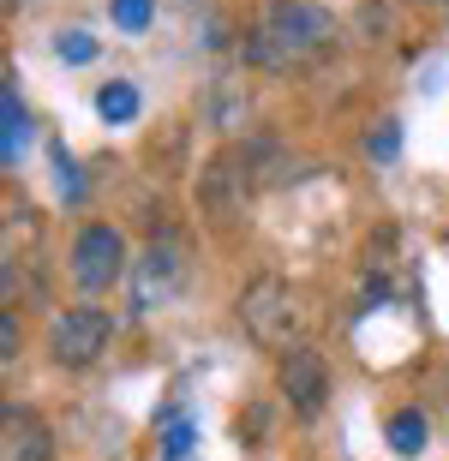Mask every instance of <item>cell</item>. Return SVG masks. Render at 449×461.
<instances>
[{
  "mask_svg": "<svg viewBox=\"0 0 449 461\" xmlns=\"http://www.w3.org/2000/svg\"><path fill=\"white\" fill-rule=\"evenodd\" d=\"M336 49V13L311 0H270L258 31L246 36V60L258 72H294Z\"/></svg>",
  "mask_w": 449,
  "mask_h": 461,
  "instance_id": "6da1fadb",
  "label": "cell"
},
{
  "mask_svg": "<svg viewBox=\"0 0 449 461\" xmlns=\"http://www.w3.org/2000/svg\"><path fill=\"white\" fill-rule=\"evenodd\" d=\"M240 324L258 348L294 354L311 318H306V300H300V288L288 276H258V282H246V294H240Z\"/></svg>",
  "mask_w": 449,
  "mask_h": 461,
  "instance_id": "7a4b0ae2",
  "label": "cell"
},
{
  "mask_svg": "<svg viewBox=\"0 0 449 461\" xmlns=\"http://www.w3.org/2000/svg\"><path fill=\"white\" fill-rule=\"evenodd\" d=\"M108 336H114V318H108L103 306H67L49 324V359L67 366V372H85V366L103 359Z\"/></svg>",
  "mask_w": 449,
  "mask_h": 461,
  "instance_id": "3957f363",
  "label": "cell"
},
{
  "mask_svg": "<svg viewBox=\"0 0 449 461\" xmlns=\"http://www.w3.org/2000/svg\"><path fill=\"white\" fill-rule=\"evenodd\" d=\"M126 276V240L114 234L108 222H90L72 246V282L85 294H108Z\"/></svg>",
  "mask_w": 449,
  "mask_h": 461,
  "instance_id": "277c9868",
  "label": "cell"
},
{
  "mask_svg": "<svg viewBox=\"0 0 449 461\" xmlns=\"http://www.w3.org/2000/svg\"><path fill=\"white\" fill-rule=\"evenodd\" d=\"M258 192V180H252V168H246V150H222L210 156L204 174H198V204H204V216H216V222H228V216H240V204Z\"/></svg>",
  "mask_w": 449,
  "mask_h": 461,
  "instance_id": "5b68a950",
  "label": "cell"
},
{
  "mask_svg": "<svg viewBox=\"0 0 449 461\" xmlns=\"http://www.w3.org/2000/svg\"><path fill=\"white\" fill-rule=\"evenodd\" d=\"M282 395H288L306 420L329 402V366H324L318 348H294V354H282Z\"/></svg>",
  "mask_w": 449,
  "mask_h": 461,
  "instance_id": "8992f818",
  "label": "cell"
},
{
  "mask_svg": "<svg viewBox=\"0 0 449 461\" xmlns=\"http://www.w3.org/2000/svg\"><path fill=\"white\" fill-rule=\"evenodd\" d=\"M0 461H54V431L42 426V413L24 402H6L0 420Z\"/></svg>",
  "mask_w": 449,
  "mask_h": 461,
  "instance_id": "52a82bcc",
  "label": "cell"
},
{
  "mask_svg": "<svg viewBox=\"0 0 449 461\" xmlns=\"http://www.w3.org/2000/svg\"><path fill=\"white\" fill-rule=\"evenodd\" d=\"M174 282H180V252H174L168 240H150V252L139 258V276H132V306L139 312L162 306L174 294Z\"/></svg>",
  "mask_w": 449,
  "mask_h": 461,
  "instance_id": "ba28073f",
  "label": "cell"
},
{
  "mask_svg": "<svg viewBox=\"0 0 449 461\" xmlns=\"http://www.w3.org/2000/svg\"><path fill=\"white\" fill-rule=\"evenodd\" d=\"M0 120H6V132H0V162L18 168V156H24V144H31V114H24V103H18L13 85L0 90Z\"/></svg>",
  "mask_w": 449,
  "mask_h": 461,
  "instance_id": "9c48e42d",
  "label": "cell"
},
{
  "mask_svg": "<svg viewBox=\"0 0 449 461\" xmlns=\"http://www.w3.org/2000/svg\"><path fill=\"white\" fill-rule=\"evenodd\" d=\"M383 438H390L396 456H419V449H426V413L419 408H396L390 420H383Z\"/></svg>",
  "mask_w": 449,
  "mask_h": 461,
  "instance_id": "30bf717a",
  "label": "cell"
},
{
  "mask_svg": "<svg viewBox=\"0 0 449 461\" xmlns=\"http://www.w3.org/2000/svg\"><path fill=\"white\" fill-rule=\"evenodd\" d=\"M96 114H103L108 126H126V120L139 114V90L126 85V78H121V85H103V96H96Z\"/></svg>",
  "mask_w": 449,
  "mask_h": 461,
  "instance_id": "8fae6325",
  "label": "cell"
},
{
  "mask_svg": "<svg viewBox=\"0 0 449 461\" xmlns=\"http://www.w3.org/2000/svg\"><path fill=\"white\" fill-rule=\"evenodd\" d=\"M108 13H114V24H121L126 36H144V31H150V18H156V6H150V0H108Z\"/></svg>",
  "mask_w": 449,
  "mask_h": 461,
  "instance_id": "7c38bea8",
  "label": "cell"
},
{
  "mask_svg": "<svg viewBox=\"0 0 449 461\" xmlns=\"http://www.w3.org/2000/svg\"><path fill=\"white\" fill-rule=\"evenodd\" d=\"M54 54H60V60H78V67H85V60H96V42H90L85 31H60V36H54Z\"/></svg>",
  "mask_w": 449,
  "mask_h": 461,
  "instance_id": "4fadbf2b",
  "label": "cell"
},
{
  "mask_svg": "<svg viewBox=\"0 0 449 461\" xmlns=\"http://www.w3.org/2000/svg\"><path fill=\"white\" fill-rule=\"evenodd\" d=\"M54 174H60V198H85V180H78V168H72V156H67V144H54Z\"/></svg>",
  "mask_w": 449,
  "mask_h": 461,
  "instance_id": "5bb4252c",
  "label": "cell"
},
{
  "mask_svg": "<svg viewBox=\"0 0 449 461\" xmlns=\"http://www.w3.org/2000/svg\"><path fill=\"white\" fill-rule=\"evenodd\" d=\"M396 144H401V132H396V120H378V132H372V144H365V150L378 156V162H390V156H396Z\"/></svg>",
  "mask_w": 449,
  "mask_h": 461,
  "instance_id": "9a60e30c",
  "label": "cell"
},
{
  "mask_svg": "<svg viewBox=\"0 0 449 461\" xmlns=\"http://www.w3.org/2000/svg\"><path fill=\"white\" fill-rule=\"evenodd\" d=\"M0 359H6V366L18 359V318H13V312L0 318Z\"/></svg>",
  "mask_w": 449,
  "mask_h": 461,
  "instance_id": "2e32d148",
  "label": "cell"
},
{
  "mask_svg": "<svg viewBox=\"0 0 449 461\" xmlns=\"http://www.w3.org/2000/svg\"><path fill=\"white\" fill-rule=\"evenodd\" d=\"M162 449H168V456H186V449H192V426H186V420H174V431L162 438Z\"/></svg>",
  "mask_w": 449,
  "mask_h": 461,
  "instance_id": "e0dca14e",
  "label": "cell"
},
{
  "mask_svg": "<svg viewBox=\"0 0 449 461\" xmlns=\"http://www.w3.org/2000/svg\"><path fill=\"white\" fill-rule=\"evenodd\" d=\"M419 6H449V0H419Z\"/></svg>",
  "mask_w": 449,
  "mask_h": 461,
  "instance_id": "ac0fdd59",
  "label": "cell"
},
{
  "mask_svg": "<svg viewBox=\"0 0 449 461\" xmlns=\"http://www.w3.org/2000/svg\"><path fill=\"white\" fill-rule=\"evenodd\" d=\"M444 246H449V234H444Z\"/></svg>",
  "mask_w": 449,
  "mask_h": 461,
  "instance_id": "d6986e66",
  "label": "cell"
}]
</instances>
